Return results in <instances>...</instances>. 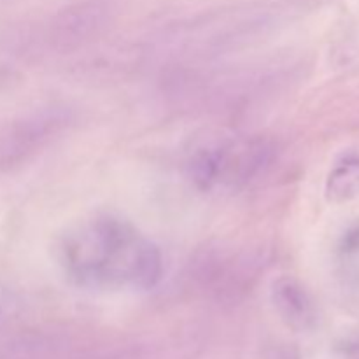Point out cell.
Listing matches in <instances>:
<instances>
[{"mask_svg":"<svg viewBox=\"0 0 359 359\" xmlns=\"http://www.w3.org/2000/svg\"><path fill=\"white\" fill-rule=\"evenodd\" d=\"M359 193V153L347 151L337 160L326 181V196L332 202H346Z\"/></svg>","mask_w":359,"mask_h":359,"instance_id":"6","label":"cell"},{"mask_svg":"<svg viewBox=\"0 0 359 359\" xmlns=\"http://www.w3.org/2000/svg\"><path fill=\"white\" fill-rule=\"evenodd\" d=\"M273 158V146L263 137L217 140L193 153L188 174L202 191L237 189L262 174Z\"/></svg>","mask_w":359,"mask_h":359,"instance_id":"2","label":"cell"},{"mask_svg":"<svg viewBox=\"0 0 359 359\" xmlns=\"http://www.w3.org/2000/svg\"><path fill=\"white\" fill-rule=\"evenodd\" d=\"M60 263L83 287H153L160 280L161 255L132 224L114 216H97L67 231L60 242Z\"/></svg>","mask_w":359,"mask_h":359,"instance_id":"1","label":"cell"},{"mask_svg":"<svg viewBox=\"0 0 359 359\" xmlns=\"http://www.w3.org/2000/svg\"><path fill=\"white\" fill-rule=\"evenodd\" d=\"M273 304L287 323L307 326L314 321V305L300 283L291 277H280L273 283Z\"/></svg>","mask_w":359,"mask_h":359,"instance_id":"5","label":"cell"},{"mask_svg":"<svg viewBox=\"0 0 359 359\" xmlns=\"http://www.w3.org/2000/svg\"><path fill=\"white\" fill-rule=\"evenodd\" d=\"M107 6L95 0H86V2L72 4L60 11L51 23V32L49 37L51 42L58 48H74L88 39L97 37L109 23Z\"/></svg>","mask_w":359,"mask_h":359,"instance_id":"4","label":"cell"},{"mask_svg":"<svg viewBox=\"0 0 359 359\" xmlns=\"http://www.w3.org/2000/svg\"><path fill=\"white\" fill-rule=\"evenodd\" d=\"M67 123L69 114L63 109H44L16 123L0 142V165L20 163L37 153L65 128Z\"/></svg>","mask_w":359,"mask_h":359,"instance_id":"3","label":"cell"}]
</instances>
